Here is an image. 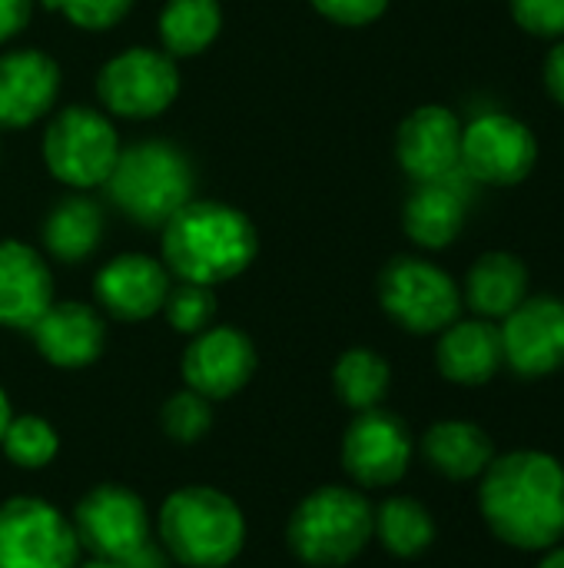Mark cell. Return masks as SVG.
Here are the masks:
<instances>
[{
  "mask_svg": "<svg viewBox=\"0 0 564 568\" xmlns=\"http://www.w3.org/2000/svg\"><path fill=\"white\" fill-rule=\"evenodd\" d=\"M312 7L342 27H366L372 20H379L389 7V0H312Z\"/></svg>",
  "mask_w": 564,
  "mask_h": 568,
  "instance_id": "33",
  "label": "cell"
},
{
  "mask_svg": "<svg viewBox=\"0 0 564 568\" xmlns=\"http://www.w3.org/2000/svg\"><path fill=\"white\" fill-rule=\"evenodd\" d=\"M455 176V173H452ZM452 176L419 183L402 210L406 236L422 250H445L465 226V196L452 186Z\"/></svg>",
  "mask_w": 564,
  "mask_h": 568,
  "instance_id": "21",
  "label": "cell"
},
{
  "mask_svg": "<svg viewBox=\"0 0 564 568\" xmlns=\"http://www.w3.org/2000/svg\"><path fill=\"white\" fill-rule=\"evenodd\" d=\"M412 463V436L406 423L386 409L356 413L342 436V466L366 489L396 486Z\"/></svg>",
  "mask_w": 564,
  "mask_h": 568,
  "instance_id": "13",
  "label": "cell"
},
{
  "mask_svg": "<svg viewBox=\"0 0 564 568\" xmlns=\"http://www.w3.org/2000/svg\"><path fill=\"white\" fill-rule=\"evenodd\" d=\"M389 383H392V369L389 363L372 353V349H349L339 356L336 369H332V386H336V396L356 409V413H366V409H376L386 393H389Z\"/></svg>",
  "mask_w": 564,
  "mask_h": 568,
  "instance_id": "27",
  "label": "cell"
},
{
  "mask_svg": "<svg viewBox=\"0 0 564 568\" xmlns=\"http://www.w3.org/2000/svg\"><path fill=\"white\" fill-rule=\"evenodd\" d=\"M166 320L176 333H186V336H196L203 329H209L213 316H216V296H213V286H203V283H180L176 290H170L166 303Z\"/></svg>",
  "mask_w": 564,
  "mask_h": 568,
  "instance_id": "30",
  "label": "cell"
},
{
  "mask_svg": "<svg viewBox=\"0 0 564 568\" xmlns=\"http://www.w3.org/2000/svg\"><path fill=\"white\" fill-rule=\"evenodd\" d=\"M502 359L515 376L542 379L564 366V300L525 296L499 326Z\"/></svg>",
  "mask_w": 564,
  "mask_h": 568,
  "instance_id": "12",
  "label": "cell"
},
{
  "mask_svg": "<svg viewBox=\"0 0 564 568\" xmlns=\"http://www.w3.org/2000/svg\"><path fill=\"white\" fill-rule=\"evenodd\" d=\"M43 3L50 10H60L70 23L83 30H110L133 7V0H43Z\"/></svg>",
  "mask_w": 564,
  "mask_h": 568,
  "instance_id": "31",
  "label": "cell"
},
{
  "mask_svg": "<svg viewBox=\"0 0 564 568\" xmlns=\"http://www.w3.org/2000/svg\"><path fill=\"white\" fill-rule=\"evenodd\" d=\"M479 509L512 549L545 552L564 539V466L539 449L495 456L482 473Z\"/></svg>",
  "mask_w": 564,
  "mask_h": 568,
  "instance_id": "1",
  "label": "cell"
},
{
  "mask_svg": "<svg viewBox=\"0 0 564 568\" xmlns=\"http://www.w3.org/2000/svg\"><path fill=\"white\" fill-rule=\"evenodd\" d=\"M40 356L60 369H83L100 359L106 343V326L93 306L83 303H50V310L30 326Z\"/></svg>",
  "mask_w": 564,
  "mask_h": 568,
  "instance_id": "19",
  "label": "cell"
},
{
  "mask_svg": "<svg viewBox=\"0 0 564 568\" xmlns=\"http://www.w3.org/2000/svg\"><path fill=\"white\" fill-rule=\"evenodd\" d=\"M80 549L93 559H130L150 542V516L143 499L126 486H93L73 509Z\"/></svg>",
  "mask_w": 564,
  "mask_h": 568,
  "instance_id": "10",
  "label": "cell"
},
{
  "mask_svg": "<svg viewBox=\"0 0 564 568\" xmlns=\"http://www.w3.org/2000/svg\"><path fill=\"white\" fill-rule=\"evenodd\" d=\"M512 20L542 40H562L564 37V0H509Z\"/></svg>",
  "mask_w": 564,
  "mask_h": 568,
  "instance_id": "32",
  "label": "cell"
},
{
  "mask_svg": "<svg viewBox=\"0 0 564 568\" xmlns=\"http://www.w3.org/2000/svg\"><path fill=\"white\" fill-rule=\"evenodd\" d=\"M372 536H379L386 552L399 559H416L435 542V519L422 503L409 496H392L379 509H372Z\"/></svg>",
  "mask_w": 564,
  "mask_h": 568,
  "instance_id": "25",
  "label": "cell"
},
{
  "mask_svg": "<svg viewBox=\"0 0 564 568\" xmlns=\"http://www.w3.org/2000/svg\"><path fill=\"white\" fill-rule=\"evenodd\" d=\"M399 166L416 180H442L459 170L462 160V123L449 106L429 103L412 110L396 133Z\"/></svg>",
  "mask_w": 564,
  "mask_h": 568,
  "instance_id": "15",
  "label": "cell"
},
{
  "mask_svg": "<svg viewBox=\"0 0 564 568\" xmlns=\"http://www.w3.org/2000/svg\"><path fill=\"white\" fill-rule=\"evenodd\" d=\"M539 163V140L529 123L509 113H485L462 126L459 166L485 186H515Z\"/></svg>",
  "mask_w": 564,
  "mask_h": 568,
  "instance_id": "11",
  "label": "cell"
},
{
  "mask_svg": "<svg viewBox=\"0 0 564 568\" xmlns=\"http://www.w3.org/2000/svg\"><path fill=\"white\" fill-rule=\"evenodd\" d=\"M30 0H0V43L17 37L30 20Z\"/></svg>",
  "mask_w": 564,
  "mask_h": 568,
  "instance_id": "35",
  "label": "cell"
},
{
  "mask_svg": "<svg viewBox=\"0 0 564 568\" xmlns=\"http://www.w3.org/2000/svg\"><path fill=\"white\" fill-rule=\"evenodd\" d=\"M120 156V140L110 123L93 106H66L60 110L43 133V160L47 170L76 190H90L106 183L113 163Z\"/></svg>",
  "mask_w": 564,
  "mask_h": 568,
  "instance_id": "7",
  "label": "cell"
},
{
  "mask_svg": "<svg viewBox=\"0 0 564 568\" xmlns=\"http://www.w3.org/2000/svg\"><path fill=\"white\" fill-rule=\"evenodd\" d=\"M542 80H545L548 97L564 110V37L548 50V57L542 63Z\"/></svg>",
  "mask_w": 564,
  "mask_h": 568,
  "instance_id": "34",
  "label": "cell"
},
{
  "mask_svg": "<svg viewBox=\"0 0 564 568\" xmlns=\"http://www.w3.org/2000/svg\"><path fill=\"white\" fill-rule=\"evenodd\" d=\"M100 236H103V213L86 196L60 200L43 223V243L50 256H57L60 263H80L93 256Z\"/></svg>",
  "mask_w": 564,
  "mask_h": 568,
  "instance_id": "24",
  "label": "cell"
},
{
  "mask_svg": "<svg viewBox=\"0 0 564 568\" xmlns=\"http://www.w3.org/2000/svg\"><path fill=\"white\" fill-rule=\"evenodd\" d=\"M76 568H133L126 559H90V562H76Z\"/></svg>",
  "mask_w": 564,
  "mask_h": 568,
  "instance_id": "37",
  "label": "cell"
},
{
  "mask_svg": "<svg viewBox=\"0 0 564 568\" xmlns=\"http://www.w3.org/2000/svg\"><path fill=\"white\" fill-rule=\"evenodd\" d=\"M223 27V10L216 0H170L160 10V40L170 57L203 53Z\"/></svg>",
  "mask_w": 564,
  "mask_h": 568,
  "instance_id": "26",
  "label": "cell"
},
{
  "mask_svg": "<svg viewBox=\"0 0 564 568\" xmlns=\"http://www.w3.org/2000/svg\"><path fill=\"white\" fill-rule=\"evenodd\" d=\"M10 399H7V393L0 389V439H3V429H7V423H10Z\"/></svg>",
  "mask_w": 564,
  "mask_h": 568,
  "instance_id": "38",
  "label": "cell"
},
{
  "mask_svg": "<svg viewBox=\"0 0 564 568\" xmlns=\"http://www.w3.org/2000/svg\"><path fill=\"white\" fill-rule=\"evenodd\" d=\"M256 226L226 203L189 200L163 223V260L183 283H226L256 260Z\"/></svg>",
  "mask_w": 564,
  "mask_h": 568,
  "instance_id": "2",
  "label": "cell"
},
{
  "mask_svg": "<svg viewBox=\"0 0 564 568\" xmlns=\"http://www.w3.org/2000/svg\"><path fill=\"white\" fill-rule=\"evenodd\" d=\"M106 190L113 203L143 226H163L193 196V170L173 143L143 140L120 150Z\"/></svg>",
  "mask_w": 564,
  "mask_h": 568,
  "instance_id": "5",
  "label": "cell"
},
{
  "mask_svg": "<svg viewBox=\"0 0 564 568\" xmlns=\"http://www.w3.org/2000/svg\"><path fill=\"white\" fill-rule=\"evenodd\" d=\"M100 103L126 120H150L170 110L180 93L176 60L163 50L130 47L103 63L96 77Z\"/></svg>",
  "mask_w": 564,
  "mask_h": 568,
  "instance_id": "9",
  "label": "cell"
},
{
  "mask_svg": "<svg viewBox=\"0 0 564 568\" xmlns=\"http://www.w3.org/2000/svg\"><path fill=\"white\" fill-rule=\"evenodd\" d=\"M286 536L306 566H349L372 539V506L349 486H322L296 506Z\"/></svg>",
  "mask_w": 564,
  "mask_h": 568,
  "instance_id": "4",
  "label": "cell"
},
{
  "mask_svg": "<svg viewBox=\"0 0 564 568\" xmlns=\"http://www.w3.org/2000/svg\"><path fill=\"white\" fill-rule=\"evenodd\" d=\"M539 568H564V546L545 549V559L539 562Z\"/></svg>",
  "mask_w": 564,
  "mask_h": 568,
  "instance_id": "36",
  "label": "cell"
},
{
  "mask_svg": "<svg viewBox=\"0 0 564 568\" xmlns=\"http://www.w3.org/2000/svg\"><path fill=\"white\" fill-rule=\"evenodd\" d=\"M160 423H163V433L180 443V446H193L199 443L209 429H213V409H209V399L193 393V389H183V393H173L160 413Z\"/></svg>",
  "mask_w": 564,
  "mask_h": 568,
  "instance_id": "29",
  "label": "cell"
},
{
  "mask_svg": "<svg viewBox=\"0 0 564 568\" xmlns=\"http://www.w3.org/2000/svg\"><path fill=\"white\" fill-rule=\"evenodd\" d=\"M439 373L455 386H485L502 366V336L492 320H455L435 346Z\"/></svg>",
  "mask_w": 564,
  "mask_h": 568,
  "instance_id": "20",
  "label": "cell"
},
{
  "mask_svg": "<svg viewBox=\"0 0 564 568\" xmlns=\"http://www.w3.org/2000/svg\"><path fill=\"white\" fill-rule=\"evenodd\" d=\"M93 290H96L100 306L113 320L140 323L163 310V303L170 296V276H166L163 263H156L153 256L123 253L96 273Z\"/></svg>",
  "mask_w": 564,
  "mask_h": 568,
  "instance_id": "16",
  "label": "cell"
},
{
  "mask_svg": "<svg viewBox=\"0 0 564 568\" xmlns=\"http://www.w3.org/2000/svg\"><path fill=\"white\" fill-rule=\"evenodd\" d=\"M53 303V276L37 250L0 240V326L30 329Z\"/></svg>",
  "mask_w": 564,
  "mask_h": 568,
  "instance_id": "18",
  "label": "cell"
},
{
  "mask_svg": "<svg viewBox=\"0 0 564 568\" xmlns=\"http://www.w3.org/2000/svg\"><path fill=\"white\" fill-rule=\"evenodd\" d=\"M7 459L20 469H43L57 449H60V436L57 429L43 419V416H10L3 439H0Z\"/></svg>",
  "mask_w": 564,
  "mask_h": 568,
  "instance_id": "28",
  "label": "cell"
},
{
  "mask_svg": "<svg viewBox=\"0 0 564 568\" xmlns=\"http://www.w3.org/2000/svg\"><path fill=\"white\" fill-rule=\"evenodd\" d=\"M60 93V67L43 50L0 57V126L20 130L40 120Z\"/></svg>",
  "mask_w": 564,
  "mask_h": 568,
  "instance_id": "17",
  "label": "cell"
},
{
  "mask_svg": "<svg viewBox=\"0 0 564 568\" xmlns=\"http://www.w3.org/2000/svg\"><path fill=\"white\" fill-rule=\"evenodd\" d=\"M160 546L189 568H226L246 546L243 509L213 486L176 489L156 519Z\"/></svg>",
  "mask_w": 564,
  "mask_h": 568,
  "instance_id": "3",
  "label": "cell"
},
{
  "mask_svg": "<svg viewBox=\"0 0 564 568\" xmlns=\"http://www.w3.org/2000/svg\"><path fill=\"white\" fill-rule=\"evenodd\" d=\"M256 373V349L246 333L233 326H209L193 336L183 353L186 389L213 399L236 396Z\"/></svg>",
  "mask_w": 564,
  "mask_h": 568,
  "instance_id": "14",
  "label": "cell"
},
{
  "mask_svg": "<svg viewBox=\"0 0 564 568\" xmlns=\"http://www.w3.org/2000/svg\"><path fill=\"white\" fill-rule=\"evenodd\" d=\"M422 456L439 476L465 483V479H479L492 466L495 443L475 423L442 419L422 436Z\"/></svg>",
  "mask_w": 564,
  "mask_h": 568,
  "instance_id": "22",
  "label": "cell"
},
{
  "mask_svg": "<svg viewBox=\"0 0 564 568\" xmlns=\"http://www.w3.org/2000/svg\"><path fill=\"white\" fill-rule=\"evenodd\" d=\"M73 523L50 503L13 496L0 506V568H76Z\"/></svg>",
  "mask_w": 564,
  "mask_h": 568,
  "instance_id": "8",
  "label": "cell"
},
{
  "mask_svg": "<svg viewBox=\"0 0 564 568\" xmlns=\"http://www.w3.org/2000/svg\"><path fill=\"white\" fill-rule=\"evenodd\" d=\"M529 296V266L515 253H485L465 276V303L479 320H505Z\"/></svg>",
  "mask_w": 564,
  "mask_h": 568,
  "instance_id": "23",
  "label": "cell"
},
{
  "mask_svg": "<svg viewBox=\"0 0 564 568\" xmlns=\"http://www.w3.org/2000/svg\"><path fill=\"white\" fill-rule=\"evenodd\" d=\"M379 303L402 329L429 336L459 320L462 293L442 266L419 256H396L379 273Z\"/></svg>",
  "mask_w": 564,
  "mask_h": 568,
  "instance_id": "6",
  "label": "cell"
}]
</instances>
